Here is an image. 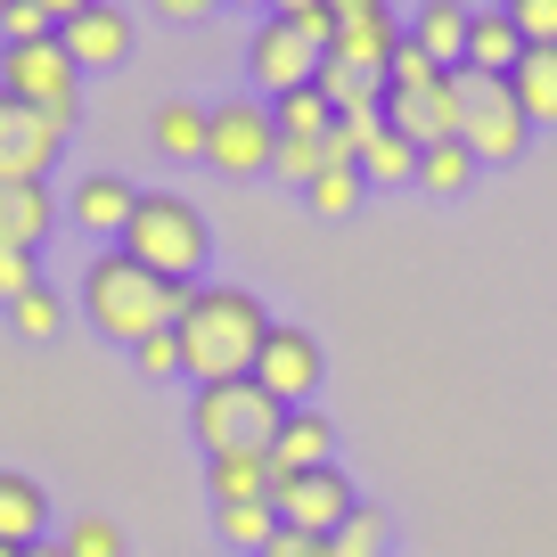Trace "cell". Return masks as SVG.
<instances>
[{
    "label": "cell",
    "mask_w": 557,
    "mask_h": 557,
    "mask_svg": "<svg viewBox=\"0 0 557 557\" xmlns=\"http://www.w3.org/2000/svg\"><path fill=\"white\" fill-rule=\"evenodd\" d=\"M361 181H369V189H410V181H418V148L401 132H377L361 148Z\"/></svg>",
    "instance_id": "obj_26"
},
{
    "label": "cell",
    "mask_w": 557,
    "mask_h": 557,
    "mask_svg": "<svg viewBox=\"0 0 557 557\" xmlns=\"http://www.w3.org/2000/svg\"><path fill=\"white\" fill-rule=\"evenodd\" d=\"M271 173H278V181H296V189H312V181L329 173V157H320V139H278Z\"/></svg>",
    "instance_id": "obj_33"
},
{
    "label": "cell",
    "mask_w": 557,
    "mask_h": 557,
    "mask_svg": "<svg viewBox=\"0 0 557 557\" xmlns=\"http://www.w3.org/2000/svg\"><path fill=\"white\" fill-rule=\"evenodd\" d=\"M0 557H17V549H0Z\"/></svg>",
    "instance_id": "obj_40"
},
{
    "label": "cell",
    "mask_w": 557,
    "mask_h": 557,
    "mask_svg": "<svg viewBox=\"0 0 557 557\" xmlns=\"http://www.w3.org/2000/svg\"><path fill=\"white\" fill-rule=\"evenodd\" d=\"M508 90H517V107H524L533 132H557V41L549 50H524L517 74H508Z\"/></svg>",
    "instance_id": "obj_21"
},
{
    "label": "cell",
    "mask_w": 557,
    "mask_h": 557,
    "mask_svg": "<svg viewBox=\"0 0 557 557\" xmlns=\"http://www.w3.org/2000/svg\"><path fill=\"white\" fill-rule=\"evenodd\" d=\"M173 336H181V377L189 385H230V377H255V352H262V336H271V312H262L255 287L213 278V287H189Z\"/></svg>",
    "instance_id": "obj_1"
},
{
    "label": "cell",
    "mask_w": 557,
    "mask_h": 557,
    "mask_svg": "<svg viewBox=\"0 0 557 557\" xmlns=\"http://www.w3.org/2000/svg\"><path fill=\"white\" fill-rule=\"evenodd\" d=\"M410 50L435 58L443 74H459V66H468V9H451V0L418 9V17H410Z\"/></svg>",
    "instance_id": "obj_20"
},
{
    "label": "cell",
    "mask_w": 557,
    "mask_h": 557,
    "mask_svg": "<svg viewBox=\"0 0 557 557\" xmlns=\"http://www.w3.org/2000/svg\"><path fill=\"white\" fill-rule=\"evenodd\" d=\"M459 148L475 164H517L533 148V123H524L517 90L508 83H484V74H459Z\"/></svg>",
    "instance_id": "obj_8"
},
{
    "label": "cell",
    "mask_w": 557,
    "mask_h": 557,
    "mask_svg": "<svg viewBox=\"0 0 557 557\" xmlns=\"http://www.w3.org/2000/svg\"><path fill=\"white\" fill-rule=\"evenodd\" d=\"M304 468H336V418L320 410H287L278 418V443H271V475H304Z\"/></svg>",
    "instance_id": "obj_16"
},
{
    "label": "cell",
    "mask_w": 557,
    "mask_h": 557,
    "mask_svg": "<svg viewBox=\"0 0 557 557\" xmlns=\"http://www.w3.org/2000/svg\"><path fill=\"white\" fill-rule=\"evenodd\" d=\"M394 50H401V17L385 9V0H336V41H329V58H345L352 74H377V83H385Z\"/></svg>",
    "instance_id": "obj_13"
},
{
    "label": "cell",
    "mask_w": 557,
    "mask_h": 557,
    "mask_svg": "<svg viewBox=\"0 0 557 557\" xmlns=\"http://www.w3.org/2000/svg\"><path fill=\"white\" fill-rule=\"evenodd\" d=\"M271 508H278V524H287V533L329 541L336 524L361 508V492H352V475H345V468H304V475H278Z\"/></svg>",
    "instance_id": "obj_11"
},
{
    "label": "cell",
    "mask_w": 557,
    "mask_h": 557,
    "mask_svg": "<svg viewBox=\"0 0 557 557\" xmlns=\"http://www.w3.org/2000/svg\"><path fill=\"white\" fill-rule=\"evenodd\" d=\"M385 132H401L410 148L459 139V74H443L435 58H418L410 34H401L394 66H385Z\"/></svg>",
    "instance_id": "obj_5"
},
{
    "label": "cell",
    "mask_w": 557,
    "mask_h": 557,
    "mask_svg": "<svg viewBox=\"0 0 557 557\" xmlns=\"http://www.w3.org/2000/svg\"><path fill=\"white\" fill-rule=\"evenodd\" d=\"M148 139H157V157H173V164H206V107L164 99L157 123H148Z\"/></svg>",
    "instance_id": "obj_22"
},
{
    "label": "cell",
    "mask_w": 557,
    "mask_h": 557,
    "mask_svg": "<svg viewBox=\"0 0 557 557\" xmlns=\"http://www.w3.org/2000/svg\"><path fill=\"white\" fill-rule=\"evenodd\" d=\"M329 557H385V508L361 500V508H352V517L329 533Z\"/></svg>",
    "instance_id": "obj_31"
},
{
    "label": "cell",
    "mask_w": 557,
    "mask_h": 557,
    "mask_svg": "<svg viewBox=\"0 0 557 557\" xmlns=\"http://www.w3.org/2000/svg\"><path fill=\"white\" fill-rule=\"evenodd\" d=\"M262 557H329V541H312V533H287V524H278V533L262 541Z\"/></svg>",
    "instance_id": "obj_38"
},
{
    "label": "cell",
    "mask_w": 557,
    "mask_h": 557,
    "mask_svg": "<svg viewBox=\"0 0 557 557\" xmlns=\"http://www.w3.org/2000/svg\"><path fill=\"white\" fill-rule=\"evenodd\" d=\"M271 492H278L271 459H206V500H213V508H230V500H271Z\"/></svg>",
    "instance_id": "obj_23"
},
{
    "label": "cell",
    "mask_w": 557,
    "mask_h": 557,
    "mask_svg": "<svg viewBox=\"0 0 557 557\" xmlns=\"http://www.w3.org/2000/svg\"><path fill=\"white\" fill-rule=\"evenodd\" d=\"M50 541H58L66 557H123V524H115V517H99V508H74V517L58 524Z\"/></svg>",
    "instance_id": "obj_28"
},
{
    "label": "cell",
    "mask_w": 557,
    "mask_h": 557,
    "mask_svg": "<svg viewBox=\"0 0 557 557\" xmlns=\"http://www.w3.org/2000/svg\"><path fill=\"white\" fill-rule=\"evenodd\" d=\"M271 123H278V139H329L336 107L320 90H287V99H271Z\"/></svg>",
    "instance_id": "obj_30"
},
{
    "label": "cell",
    "mask_w": 557,
    "mask_h": 557,
    "mask_svg": "<svg viewBox=\"0 0 557 557\" xmlns=\"http://www.w3.org/2000/svg\"><path fill=\"white\" fill-rule=\"evenodd\" d=\"M34 541H50V492L34 475L0 468V549H34Z\"/></svg>",
    "instance_id": "obj_19"
},
{
    "label": "cell",
    "mask_w": 557,
    "mask_h": 557,
    "mask_svg": "<svg viewBox=\"0 0 557 557\" xmlns=\"http://www.w3.org/2000/svg\"><path fill=\"white\" fill-rule=\"evenodd\" d=\"M181 304H189V287H173V278L139 271L123 246H107V255H90L83 271V320L99 336H115V345H148V336H164L181 320Z\"/></svg>",
    "instance_id": "obj_2"
},
{
    "label": "cell",
    "mask_w": 557,
    "mask_h": 557,
    "mask_svg": "<svg viewBox=\"0 0 557 557\" xmlns=\"http://www.w3.org/2000/svg\"><path fill=\"white\" fill-rule=\"evenodd\" d=\"M132 361H139V377H181V336H173V329H164V336H148V345H139Z\"/></svg>",
    "instance_id": "obj_37"
},
{
    "label": "cell",
    "mask_w": 557,
    "mask_h": 557,
    "mask_svg": "<svg viewBox=\"0 0 557 557\" xmlns=\"http://www.w3.org/2000/svg\"><path fill=\"white\" fill-rule=\"evenodd\" d=\"M41 287V255H25V246H0V304H17Z\"/></svg>",
    "instance_id": "obj_36"
},
{
    "label": "cell",
    "mask_w": 557,
    "mask_h": 557,
    "mask_svg": "<svg viewBox=\"0 0 557 557\" xmlns=\"http://www.w3.org/2000/svg\"><path fill=\"white\" fill-rule=\"evenodd\" d=\"M271 157H278V123L255 90H230V99L206 107V164L213 173L255 181V173H271Z\"/></svg>",
    "instance_id": "obj_7"
},
{
    "label": "cell",
    "mask_w": 557,
    "mask_h": 557,
    "mask_svg": "<svg viewBox=\"0 0 557 557\" xmlns=\"http://www.w3.org/2000/svg\"><path fill=\"white\" fill-rule=\"evenodd\" d=\"M58 50L83 74H115L123 58H132V9H115V0H74V9H58Z\"/></svg>",
    "instance_id": "obj_12"
},
{
    "label": "cell",
    "mask_w": 557,
    "mask_h": 557,
    "mask_svg": "<svg viewBox=\"0 0 557 557\" xmlns=\"http://www.w3.org/2000/svg\"><path fill=\"white\" fill-rule=\"evenodd\" d=\"M115 246L139 262V271L173 278V287H197V271H206V255H213V230H206V213H197L189 197H173V189H139L132 230H123Z\"/></svg>",
    "instance_id": "obj_3"
},
{
    "label": "cell",
    "mask_w": 557,
    "mask_h": 557,
    "mask_svg": "<svg viewBox=\"0 0 557 557\" xmlns=\"http://www.w3.org/2000/svg\"><path fill=\"white\" fill-rule=\"evenodd\" d=\"M278 418H287V410H278L255 377L189 385V443H197L206 459H271Z\"/></svg>",
    "instance_id": "obj_4"
},
{
    "label": "cell",
    "mask_w": 557,
    "mask_h": 557,
    "mask_svg": "<svg viewBox=\"0 0 557 557\" xmlns=\"http://www.w3.org/2000/svg\"><path fill=\"white\" fill-rule=\"evenodd\" d=\"M475 173H484V164H475L459 139H435V148H418V189H426V197H459V189H475Z\"/></svg>",
    "instance_id": "obj_25"
},
{
    "label": "cell",
    "mask_w": 557,
    "mask_h": 557,
    "mask_svg": "<svg viewBox=\"0 0 557 557\" xmlns=\"http://www.w3.org/2000/svg\"><path fill=\"white\" fill-rule=\"evenodd\" d=\"M524 58V34L508 25V9H468V66L459 74H484V83H508Z\"/></svg>",
    "instance_id": "obj_18"
},
{
    "label": "cell",
    "mask_w": 557,
    "mask_h": 557,
    "mask_svg": "<svg viewBox=\"0 0 557 557\" xmlns=\"http://www.w3.org/2000/svg\"><path fill=\"white\" fill-rule=\"evenodd\" d=\"M361 197H369V181H361V164H329V173L304 189V206L320 213V222H352L361 213Z\"/></svg>",
    "instance_id": "obj_27"
},
{
    "label": "cell",
    "mask_w": 557,
    "mask_h": 557,
    "mask_svg": "<svg viewBox=\"0 0 557 557\" xmlns=\"http://www.w3.org/2000/svg\"><path fill=\"white\" fill-rule=\"evenodd\" d=\"M58 197L50 181H0V246H25V255H41V238L58 230Z\"/></svg>",
    "instance_id": "obj_17"
},
{
    "label": "cell",
    "mask_w": 557,
    "mask_h": 557,
    "mask_svg": "<svg viewBox=\"0 0 557 557\" xmlns=\"http://www.w3.org/2000/svg\"><path fill=\"white\" fill-rule=\"evenodd\" d=\"M132 206H139V181L83 173V181H74V197H66V222L90 230V238H123V230H132Z\"/></svg>",
    "instance_id": "obj_15"
},
{
    "label": "cell",
    "mask_w": 557,
    "mask_h": 557,
    "mask_svg": "<svg viewBox=\"0 0 557 557\" xmlns=\"http://www.w3.org/2000/svg\"><path fill=\"white\" fill-rule=\"evenodd\" d=\"M320 377H329L320 336L296 329V320H271V336H262V352H255V385L278 401V410H312V401H320Z\"/></svg>",
    "instance_id": "obj_9"
},
{
    "label": "cell",
    "mask_w": 557,
    "mask_h": 557,
    "mask_svg": "<svg viewBox=\"0 0 557 557\" xmlns=\"http://www.w3.org/2000/svg\"><path fill=\"white\" fill-rule=\"evenodd\" d=\"M58 148H66V132H58L50 115H34L25 99L0 90V181H50Z\"/></svg>",
    "instance_id": "obj_14"
},
{
    "label": "cell",
    "mask_w": 557,
    "mask_h": 557,
    "mask_svg": "<svg viewBox=\"0 0 557 557\" xmlns=\"http://www.w3.org/2000/svg\"><path fill=\"white\" fill-rule=\"evenodd\" d=\"M278 533V508L271 500H230V508H213V541L222 549H246V557H262V541Z\"/></svg>",
    "instance_id": "obj_24"
},
{
    "label": "cell",
    "mask_w": 557,
    "mask_h": 557,
    "mask_svg": "<svg viewBox=\"0 0 557 557\" xmlns=\"http://www.w3.org/2000/svg\"><path fill=\"white\" fill-rule=\"evenodd\" d=\"M312 83H320V50L271 9V17L255 25V41H246V90L271 107V99H287V90H312Z\"/></svg>",
    "instance_id": "obj_10"
},
{
    "label": "cell",
    "mask_w": 557,
    "mask_h": 557,
    "mask_svg": "<svg viewBox=\"0 0 557 557\" xmlns=\"http://www.w3.org/2000/svg\"><path fill=\"white\" fill-rule=\"evenodd\" d=\"M9 329H17L25 345H50V336L66 329V296H58L50 278H41L34 296H17V304H9Z\"/></svg>",
    "instance_id": "obj_29"
},
{
    "label": "cell",
    "mask_w": 557,
    "mask_h": 557,
    "mask_svg": "<svg viewBox=\"0 0 557 557\" xmlns=\"http://www.w3.org/2000/svg\"><path fill=\"white\" fill-rule=\"evenodd\" d=\"M0 90H9V99H25L34 115H50L58 132H74V123H83V66L58 50V34L9 41V50H0Z\"/></svg>",
    "instance_id": "obj_6"
},
{
    "label": "cell",
    "mask_w": 557,
    "mask_h": 557,
    "mask_svg": "<svg viewBox=\"0 0 557 557\" xmlns=\"http://www.w3.org/2000/svg\"><path fill=\"white\" fill-rule=\"evenodd\" d=\"M278 17H287V25H296V34L312 41L320 58H329V41H336V0H287Z\"/></svg>",
    "instance_id": "obj_34"
},
{
    "label": "cell",
    "mask_w": 557,
    "mask_h": 557,
    "mask_svg": "<svg viewBox=\"0 0 557 557\" xmlns=\"http://www.w3.org/2000/svg\"><path fill=\"white\" fill-rule=\"evenodd\" d=\"M508 25L524 34V50H549L557 41V0H508Z\"/></svg>",
    "instance_id": "obj_35"
},
{
    "label": "cell",
    "mask_w": 557,
    "mask_h": 557,
    "mask_svg": "<svg viewBox=\"0 0 557 557\" xmlns=\"http://www.w3.org/2000/svg\"><path fill=\"white\" fill-rule=\"evenodd\" d=\"M41 34H58L50 0H0V50H9V41H41Z\"/></svg>",
    "instance_id": "obj_32"
},
{
    "label": "cell",
    "mask_w": 557,
    "mask_h": 557,
    "mask_svg": "<svg viewBox=\"0 0 557 557\" xmlns=\"http://www.w3.org/2000/svg\"><path fill=\"white\" fill-rule=\"evenodd\" d=\"M17 557H66V549H58V541H34V549H17Z\"/></svg>",
    "instance_id": "obj_39"
}]
</instances>
